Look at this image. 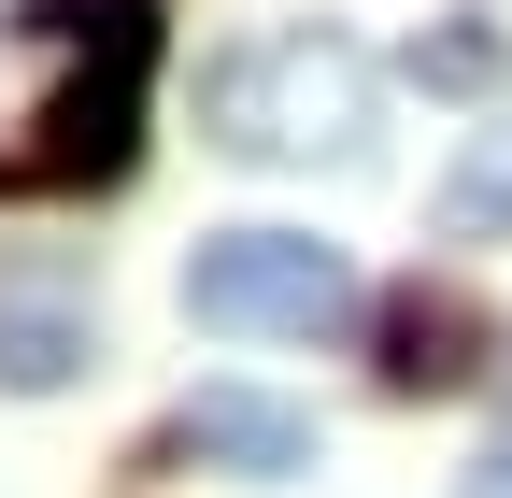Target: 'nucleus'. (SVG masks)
Masks as SVG:
<instances>
[{"label": "nucleus", "instance_id": "obj_2", "mask_svg": "<svg viewBox=\"0 0 512 498\" xmlns=\"http://www.w3.org/2000/svg\"><path fill=\"white\" fill-rule=\"evenodd\" d=\"M200 129H214L228 157H342V143L370 129V57H356L342 29H271V43L214 57Z\"/></svg>", "mask_w": 512, "mask_h": 498}, {"label": "nucleus", "instance_id": "obj_4", "mask_svg": "<svg viewBox=\"0 0 512 498\" xmlns=\"http://www.w3.org/2000/svg\"><path fill=\"white\" fill-rule=\"evenodd\" d=\"M313 456H328V427H313L299 399H271V385H200V399L143 442L157 484H185V470H214V484H299Z\"/></svg>", "mask_w": 512, "mask_h": 498}, {"label": "nucleus", "instance_id": "obj_3", "mask_svg": "<svg viewBox=\"0 0 512 498\" xmlns=\"http://www.w3.org/2000/svg\"><path fill=\"white\" fill-rule=\"evenodd\" d=\"M185 314L228 328V342H328L356 314V271H342V242H313V228H214L200 257H185Z\"/></svg>", "mask_w": 512, "mask_h": 498}, {"label": "nucleus", "instance_id": "obj_8", "mask_svg": "<svg viewBox=\"0 0 512 498\" xmlns=\"http://www.w3.org/2000/svg\"><path fill=\"white\" fill-rule=\"evenodd\" d=\"M413 86L484 100V86H498V29H441V43H413Z\"/></svg>", "mask_w": 512, "mask_h": 498}, {"label": "nucleus", "instance_id": "obj_6", "mask_svg": "<svg viewBox=\"0 0 512 498\" xmlns=\"http://www.w3.org/2000/svg\"><path fill=\"white\" fill-rule=\"evenodd\" d=\"M100 356V328H86V299H0V385H72V370Z\"/></svg>", "mask_w": 512, "mask_h": 498}, {"label": "nucleus", "instance_id": "obj_9", "mask_svg": "<svg viewBox=\"0 0 512 498\" xmlns=\"http://www.w3.org/2000/svg\"><path fill=\"white\" fill-rule=\"evenodd\" d=\"M456 498H512V442H498V456H484V470H470Z\"/></svg>", "mask_w": 512, "mask_h": 498}, {"label": "nucleus", "instance_id": "obj_10", "mask_svg": "<svg viewBox=\"0 0 512 498\" xmlns=\"http://www.w3.org/2000/svg\"><path fill=\"white\" fill-rule=\"evenodd\" d=\"M498 385H512V370H498Z\"/></svg>", "mask_w": 512, "mask_h": 498}, {"label": "nucleus", "instance_id": "obj_5", "mask_svg": "<svg viewBox=\"0 0 512 498\" xmlns=\"http://www.w3.org/2000/svg\"><path fill=\"white\" fill-rule=\"evenodd\" d=\"M370 342H384L370 370H384L399 399H456V385H484V314H470L456 285H399V299L370 314Z\"/></svg>", "mask_w": 512, "mask_h": 498}, {"label": "nucleus", "instance_id": "obj_7", "mask_svg": "<svg viewBox=\"0 0 512 498\" xmlns=\"http://www.w3.org/2000/svg\"><path fill=\"white\" fill-rule=\"evenodd\" d=\"M441 228H456V242H498L512 228V129H470V157L441 171Z\"/></svg>", "mask_w": 512, "mask_h": 498}, {"label": "nucleus", "instance_id": "obj_1", "mask_svg": "<svg viewBox=\"0 0 512 498\" xmlns=\"http://www.w3.org/2000/svg\"><path fill=\"white\" fill-rule=\"evenodd\" d=\"M72 72L43 100V143L15 157V185H128L143 157V72H157V0H43Z\"/></svg>", "mask_w": 512, "mask_h": 498}]
</instances>
